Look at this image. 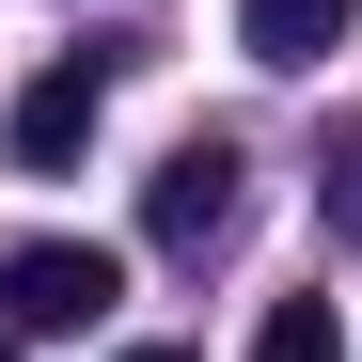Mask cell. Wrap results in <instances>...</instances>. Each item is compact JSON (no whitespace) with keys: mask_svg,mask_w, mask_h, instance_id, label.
<instances>
[{"mask_svg":"<svg viewBox=\"0 0 362 362\" xmlns=\"http://www.w3.org/2000/svg\"><path fill=\"white\" fill-rule=\"evenodd\" d=\"M0 362H16V331H0Z\"/></svg>","mask_w":362,"mask_h":362,"instance_id":"cell-8","label":"cell"},{"mask_svg":"<svg viewBox=\"0 0 362 362\" xmlns=\"http://www.w3.org/2000/svg\"><path fill=\"white\" fill-rule=\"evenodd\" d=\"M127 362H189V346H127Z\"/></svg>","mask_w":362,"mask_h":362,"instance_id":"cell-7","label":"cell"},{"mask_svg":"<svg viewBox=\"0 0 362 362\" xmlns=\"http://www.w3.org/2000/svg\"><path fill=\"white\" fill-rule=\"evenodd\" d=\"M252 362H346V315L331 299H284V315L252 331Z\"/></svg>","mask_w":362,"mask_h":362,"instance_id":"cell-5","label":"cell"},{"mask_svg":"<svg viewBox=\"0 0 362 362\" xmlns=\"http://www.w3.org/2000/svg\"><path fill=\"white\" fill-rule=\"evenodd\" d=\"M236 173H252L236 142H173V158L142 173V236H158V252H189V268H205L221 236H236V205H252Z\"/></svg>","mask_w":362,"mask_h":362,"instance_id":"cell-2","label":"cell"},{"mask_svg":"<svg viewBox=\"0 0 362 362\" xmlns=\"http://www.w3.org/2000/svg\"><path fill=\"white\" fill-rule=\"evenodd\" d=\"M346 16H362V0H236V47H252V64H331V47H346Z\"/></svg>","mask_w":362,"mask_h":362,"instance_id":"cell-4","label":"cell"},{"mask_svg":"<svg viewBox=\"0 0 362 362\" xmlns=\"http://www.w3.org/2000/svg\"><path fill=\"white\" fill-rule=\"evenodd\" d=\"M315 189H331V236H362V127H331V173H315Z\"/></svg>","mask_w":362,"mask_h":362,"instance_id":"cell-6","label":"cell"},{"mask_svg":"<svg viewBox=\"0 0 362 362\" xmlns=\"http://www.w3.org/2000/svg\"><path fill=\"white\" fill-rule=\"evenodd\" d=\"M110 299H127V268L95 236H16L0 252V331H95Z\"/></svg>","mask_w":362,"mask_h":362,"instance_id":"cell-1","label":"cell"},{"mask_svg":"<svg viewBox=\"0 0 362 362\" xmlns=\"http://www.w3.org/2000/svg\"><path fill=\"white\" fill-rule=\"evenodd\" d=\"M95 127H110V47H64V64L16 95V127H0V142H16V173H64Z\"/></svg>","mask_w":362,"mask_h":362,"instance_id":"cell-3","label":"cell"}]
</instances>
